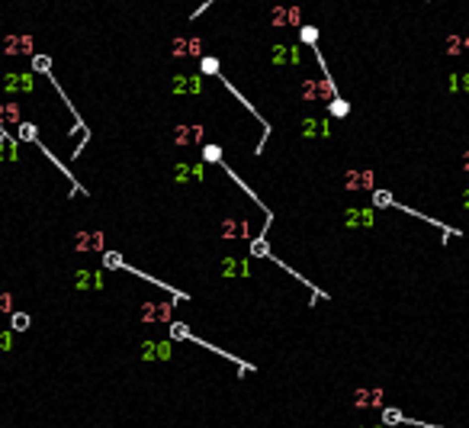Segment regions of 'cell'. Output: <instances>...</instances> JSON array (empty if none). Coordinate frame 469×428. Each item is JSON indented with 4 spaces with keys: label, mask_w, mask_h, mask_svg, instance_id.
<instances>
[{
    "label": "cell",
    "mask_w": 469,
    "mask_h": 428,
    "mask_svg": "<svg viewBox=\"0 0 469 428\" xmlns=\"http://www.w3.org/2000/svg\"><path fill=\"white\" fill-rule=\"evenodd\" d=\"M202 52V42L196 36H177L174 39V55L177 58H193V55H200Z\"/></svg>",
    "instance_id": "1"
},
{
    "label": "cell",
    "mask_w": 469,
    "mask_h": 428,
    "mask_svg": "<svg viewBox=\"0 0 469 428\" xmlns=\"http://www.w3.org/2000/svg\"><path fill=\"white\" fill-rule=\"evenodd\" d=\"M36 71H49V58H36Z\"/></svg>",
    "instance_id": "21"
},
{
    "label": "cell",
    "mask_w": 469,
    "mask_h": 428,
    "mask_svg": "<svg viewBox=\"0 0 469 428\" xmlns=\"http://www.w3.org/2000/svg\"><path fill=\"white\" fill-rule=\"evenodd\" d=\"M74 248L77 251H100L103 248V235L100 232H80L77 239H74Z\"/></svg>",
    "instance_id": "6"
},
{
    "label": "cell",
    "mask_w": 469,
    "mask_h": 428,
    "mask_svg": "<svg viewBox=\"0 0 469 428\" xmlns=\"http://www.w3.org/2000/svg\"><path fill=\"white\" fill-rule=\"evenodd\" d=\"M200 87H202L200 78H177V81H174V90H177V93H196Z\"/></svg>",
    "instance_id": "10"
},
{
    "label": "cell",
    "mask_w": 469,
    "mask_h": 428,
    "mask_svg": "<svg viewBox=\"0 0 469 428\" xmlns=\"http://www.w3.org/2000/svg\"><path fill=\"white\" fill-rule=\"evenodd\" d=\"M335 116H347V103H341V100H337V103H335Z\"/></svg>",
    "instance_id": "18"
},
{
    "label": "cell",
    "mask_w": 469,
    "mask_h": 428,
    "mask_svg": "<svg viewBox=\"0 0 469 428\" xmlns=\"http://www.w3.org/2000/svg\"><path fill=\"white\" fill-rule=\"evenodd\" d=\"M141 316H145V322H164L167 316H171V306H158V303H148L145 309H141Z\"/></svg>",
    "instance_id": "8"
},
{
    "label": "cell",
    "mask_w": 469,
    "mask_h": 428,
    "mask_svg": "<svg viewBox=\"0 0 469 428\" xmlns=\"http://www.w3.org/2000/svg\"><path fill=\"white\" fill-rule=\"evenodd\" d=\"M357 406L360 409H370V406H383V399H379V393H373V390H360L357 393Z\"/></svg>",
    "instance_id": "12"
},
{
    "label": "cell",
    "mask_w": 469,
    "mask_h": 428,
    "mask_svg": "<svg viewBox=\"0 0 469 428\" xmlns=\"http://www.w3.org/2000/svg\"><path fill=\"white\" fill-rule=\"evenodd\" d=\"M26 325H29V319H26V316H13V329H26Z\"/></svg>",
    "instance_id": "17"
},
{
    "label": "cell",
    "mask_w": 469,
    "mask_h": 428,
    "mask_svg": "<svg viewBox=\"0 0 469 428\" xmlns=\"http://www.w3.org/2000/svg\"><path fill=\"white\" fill-rule=\"evenodd\" d=\"M196 177H202V168L200 165H177V180H180V183L196 180Z\"/></svg>",
    "instance_id": "11"
},
{
    "label": "cell",
    "mask_w": 469,
    "mask_h": 428,
    "mask_svg": "<svg viewBox=\"0 0 469 428\" xmlns=\"http://www.w3.org/2000/svg\"><path fill=\"white\" fill-rule=\"evenodd\" d=\"M302 93H305V100H331L335 87H331V81H309Z\"/></svg>",
    "instance_id": "2"
},
{
    "label": "cell",
    "mask_w": 469,
    "mask_h": 428,
    "mask_svg": "<svg viewBox=\"0 0 469 428\" xmlns=\"http://www.w3.org/2000/svg\"><path fill=\"white\" fill-rule=\"evenodd\" d=\"M206 158H209V161H219V158H222V152H219L215 145H209V148H206Z\"/></svg>",
    "instance_id": "16"
},
{
    "label": "cell",
    "mask_w": 469,
    "mask_h": 428,
    "mask_svg": "<svg viewBox=\"0 0 469 428\" xmlns=\"http://www.w3.org/2000/svg\"><path fill=\"white\" fill-rule=\"evenodd\" d=\"M225 274H248V264L244 261H225Z\"/></svg>",
    "instance_id": "15"
},
{
    "label": "cell",
    "mask_w": 469,
    "mask_h": 428,
    "mask_svg": "<svg viewBox=\"0 0 469 428\" xmlns=\"http://www.w3.org/2000/svg\"><path fill=\"white\" fill-rule=\"evenodd\" d=\"M302 39H305V42H315V29H312V26H309V29H302Z\"/></svg>",
    "instance_id": "20"
},
{
    "label": "cell",
    "mask_w": 469,
    "mask_h": 428,
    "mask_svg": "<svg viewBox=\"0 0 469 428\" xmlns=\"http://www.w3.org/2000/svg\"><path fill=\"white\" fill-rule=\"evenodd\" d=\"M273 23H276V26H293V23H299V10H296V6H283V10L273 13Z\"/></svg>",
    "instance_id": "9"
},
{
    "label": "cell",
    "mask_w": 469,
    "mask_h": 428,
    "mask_svg": "<svg viewBox=\"0 0 469 428\" xmlns=\"http://www.w3.org/2000/svg\"><path fill=\"white\" fill-rule=\"evenodd\" d=\"M0 122H19V106L16 103H0Z\"/></svg>",
    "instance_id": "13"
},
{
    "label": "cell",
    "mask_w": 469,
    "mask_h": 428,
    "mask_svg": "<svg viewBox=\"0 0 469 428\" xmlns=\"http://www.w3.org/2000/svg\"><path fill=\"white\" fill-rule=\"evenodd\" d=\"M3 52L6 55H29L32 52V39L29 36H6L3 39Z\"/></svg>",
    "instance_id": "4"
},
{
    "label": "cell",
    "mask_w": 469,
    "mask_h": 428,
    "mask_svg": "<svg viewBox=\"0 0 469 428\" xmlns=\"http://www.w3.org/2000/svg\"><path fill=\"white\" fill-rule=\"evenodd\" d=\"M463 203H466V206H469V193H466V196H463Z\"/></svg>",
    "instance_id": "23"
},
{
    "label": "cell",
    "mask_w": 469,
    "mask_h": 428,
    "mask_svg": "<svg viewBox=\"0 0 469 428\" xmlns=\"http://www.w3.org/2000/svg\"><path fill=\"white\" fill-rule=\"evenodd\" d=\"M222 232H225L228 239H235V235H244V232H248V226H244V222H225V226H222Z\"/></svg>",
    "instance_id": "14"
},
{
    "label": "cell",
    "mask_w": 469,
    "mask_h": 428,
    "mask_svg": "<svg viewBox=\"0 0 469 428\" xmlns=\"http://www.w3.org/2000/svg\"><path fill=\"white\" fill-rule=\"evenodd\" d=\"M74 287L77 290H100L103 287V274L100 270H77L74 274Z\"/></svg>",
    "instance_id": "3"
},
{
    "label": "cell",
    "mask_w": 469,
    "mask_h": 428,
    "mask_svg": "<svg viewBox=\"0 0 469 428\" xmlns=\"http://www.w3.org/2000/svg\"><path fill=\"white\" fill-rule=\"evenodd\" d=\"M19 135H26V139H32V135H36V129H32V126H19Z\"/></svg>",
    "instance_id": "22"
},
{
    "label": "cell",
    "mask_w": 469,
    "mask_h": 428,
    "mask_svg": "<svg viewBox=\"0 0 469 428\" xmlns=\"http://www.w3.org/2000/svg\"><path fill=\"white\" fill-rule=\"evenodd\" d=\"M177 145H196L202 142V126H177Z\"/></svg>",
    "instance_id": "7"
},
{
    "label": "cell",
    "mask_w": 469,
    "mask_h": 428,
    "mask_svg": "<svg viewBox=\"0 0 469 428\" xmlns=\"http://www.w3.org/2000/svg\"><path fill=\"white\" fill-rule=\"evenodd\" d=\"M141 357L145 361H167L171 357V344H164V342H145V348H141Z\"/></svg>",
    "instance_id": "5"
},
{
    "label": "cell",
    "mask_w": 469,
    "mask_h": 428,
    "mask_svg": "<svg viewBox=\"0 0 469 428\" xmlns=\"http://www.w3.org/2000/svg\"><path fill=\"white\" fill-rule=\"evenodd\" d=\"M10 309V293H0V312Z\"/></svg>",
    "instance_id": "19"
}]
</instances>
